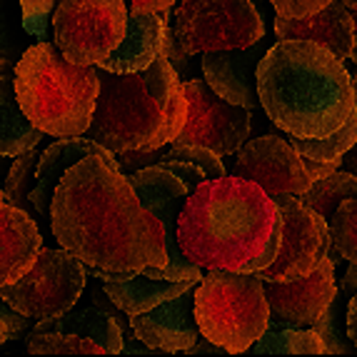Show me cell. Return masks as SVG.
Instances as JSON below:
<instances>
[{"label":"cell","instance_id":"obj_1","mask_svg":"<svg viewBox=\"0 0 357 357\" xmlns=\"http://www.w3.org/2000/svg\"><path fill=\"white\" fill-rule=\"evenodd\" d=\"M60 248L105 273H143L167 265L165 227L140 203L120 162L88 155L66 170L50 203Z\"/></svg>","mask_w":357,"mask_h":357},{"label":"cell","instance_id":"obj_2","mask_svg":"<svg viewBox=\"0 0 357 357\" xmlns=\"http://www.w3.org/2000/svg\"><path fill=\"white\" fill-rule=\"evenodd\" d=\"M275 200L243 175L203 180L178 215V243L203 270L260 273L280 250Z\"/></svg>","mask_w":357,"mask_h":357},{"label":"cell","instance_id":"obj_3","mask_svg":"<svg viewBox=\"0 0 357 357\" xmlns=\"http://www.w3.org/2000/svg\"><path fill=\"white\" fill-rule=\"evenodd\" d=\"M260 107L295 137H325L357 113L345 60L315 40H278L257 66Z\"/></svg>","mask_w":357,"mask_h":357},{"label":"cell","instance_id":"obj_4","mask_svg":"<svg viewBox=\"0 0 357 357\" xmlns=\"http://www.w3.org/2000/svg\"><path fill=\"white\" fill-rule=\"evenodd\" d=\"M98 77L100 93L85 135L115 155L153 153L178 140L188 120V98L178 68L165 55L140 73L98 68Z\"/></svg>","mask_w":357,"mask_h":357},{"label":"cell","instance_id":"obj_5","mask_svg":"<svg viewBox=\"0 0 357 357\" xmlns=\"http://www.w3.org/2000/svg\"><path fill=\"white\" fill-rule=\"evenodd\" d=\"M15 96L45 135H85L93 123L100 77L96 66H75L55 43L28 45L13 68Z\"/></svg>","mask_w":357,"mask_h":357},{"label":"cell","instance_id":"obj_6","mask_svg":"<svg viewBox=\"0 0 357 357\" xmlns=\"http://www.w3.org/2000/svg\"><path fill=\"white\" fill-rule=\"evenodd\" d=\"M265 282L255 273L208 270L195 287L200 335L230 355L248 352L270 325Z\"/></svg>","mask_w":357,"mask_h":357},{"label":"cell","instance_id":"obj_7","mask_svg":"<svg viewBox=\"0 0 357 357\" xmlns=\"http://www.w3.org/2000/svg\"><path fill=\"white\" fill-rule=\"evenodd\" d=\"M173 33L185 55L250 48L265 38L252 0H180Z\"/></svg>","mask_w":357,"mask_h":357},{"label":"cell","instance_id":"obj_8","mask_svg":"<svg viewBox=\"0 0 357 357\" xmlns=\"http://www.w3.org/2000/svg\"><path fill=\"white\" fill-rule=\"evenodd\" d=\"M88 265L66 248H45L33 268L13 285L0 287V300L30 320H48L75 307L83 298Z\"/></svg>","mask_w":357,"mask_h":357},{"label":"cell","instance_id":"obj_9","mask_svg":"<svg viewBox=\"0 0 357 357\" xmlns=\"http://www.w3.org/2000/svg\"><path fill=\"white\" fill-rule=\"evenodd\" d=\"M128 15L126 0H58L53 43L75 66H98L126 38Z\"/></svg>","mask_w":357,"mask_h":357},{"label":"cell","instance_id":"obj_10","mask_svg":"<svg viewBox=\"0 0 357 357\" xmlns=\"http://www.w3.org/2000/svg\"><path fill=\"white\" fill-rule=\"evenodd\" d=\"M128 180L135 188L140 203L162 222L165 227V248H167V265L162 268L143 270L150 278L158 280H203V268L195 265L185 255L178 243V215L183 210L185 200L190 197V188L183 183L175 173H170L165 165L153 162V165L137 167L128 173Z\"/></svg>","mask_w":357,"mask_h":357},{"label":"cell","instance_id":"obj_11","mask_svg":"<svg viewBox=\"0 0 357 357\" xmlns=\"http://www.w3.org/2000/svg\"><path fill=\"white\" fill-rule=\"evenodd\" d=\"M282 218L280 250L268 268L255 273L260 280H300L320 265L330 252V222L300 200V195L273 197Z\"/></svg>","mask_w":357,"mask_h":357},{"label":"cell","instance_id":"obj_12","mask_svg":"<svg viewBox=\"0 0 357 357\" xmlns=\"http://www.w3.org/2000/svg\"><path fill=\"white\" fill-rule=\"evenodd\" d=\"M183 88L188 98V120L178 140L205 145L220 158L238 153L250 135V110L218 96L205 77L185 80Z\"/></svg>","mask_w":357,"mask_h":357},{"label":"cell","instance_id":"obj_13","mask_svg":"<svg viewBox=\"0 0 357 357\" xmlns=\"http://www.w3.org/2000/svg\"><path fill=\"white\" fill-rule=\"evenodd\" d=\"M235 175L257 183L270 197L303 195L315 183L295 145L278 135L245 140L243 148L235 153Z\"/></svg>","mask_w":357,"mask_h":357},{"label":"cell","instance_id":"obj_14","mask_svg":"<svg viewBox=\"0 0 357 357\" xmlns=\"http://www.w3.org/2000/svg\"><path fill=\"white\" fill-rule=\"evenodd\" d=\"M335 265L333 257L317 265L315 270L300 280L290 282H265V298L270 303V315L275 320H285L300 328H312L322 320V315L337 303L340 287L335 282Z\"/></svg>","mask_w":357,"mask_h":357},{"label":"cell","instance_id":"obj_15","mask_svg":"<svg viewBox=\"0 0 357 357\" xmlns=\"http://www.w3.org/2000/svg\"><path fill=\"white\" fill-rule=\"evenodd\" d=\"M195 285L165 303L130 315V330L145 347L160 352H188L197 340L200 328L195 320Z\"/></svg>","mask_w":357,"mask_h":357},{"label":"cell","instance_id":"obj_16","mask_svg":"<svg viewBox=\"0 0 357 357\" xmlns=\"http://www.w3.org/2000/svg\"><path fill=\"white\" fill-rule=\"evenodd\" d=\"M265 53L268 48L262 45V40L250 48L210 50L203 53V75L218 96L252 110V107H260L257 66Z\"/></svg>","mask_w":357,"mask_h":357},{"label":"cell","instance_id":"obj_17","mask_svg":"<svg viewBox=\"0 0 357 357\" xmlns=\"http://www.w3.org/2000/svg\"><path fill=\"white\" fill-rule=\"evenodd\" d=\"M88 155H100V158L118 162L113 150H107L105 145H100L98 140H93L88 135L58 137L53 145H48L40 153L36 165V185L30 190V203L36 208L38 222H50V203H53V192L58 188L60 178L66 175L68 167L75 165L83 158H88Z\"/></svg>","mask_w":357,"mask_h":357},{"label":"cell","instance_id":"obj_18","mask_svg":"<svg viewBox=\"0 0 357 357\" xmlns=\"http://www.w3.org/2000/svg\"><path fill=\"white\" fill-rule=\"evenodd\" d=\"M275 36L278 40H315L330 48L340 60L355 58L357 50V23L350 8L340 0H333L328 8L310 18H275Z\"/></svg>","mask_w":357,"mask_h":357},{"label":"cell","instance_id":"obj_19","mask_svg":"<svg viewBox=\"0 0 357 357\" xmlns=\"http://www.w3.org/2000/svg\"><path fill=\"white\" fill-rule=\"evenodd\" d=\"M40 250V222L28 210L0 200V287L20 280Z\"/></svg>","mask_w":357,"mask_h":357},{"label":"cell","instance_id":"obj_20","mask_svg":"<svg viewBox=\"0 0 357 357\" xmlns=\"http://www.w3.org/2000/svg\"><path fill=\"white\" fill-rule=\"evenodd\" d=\"M167 13L170 8L162 13L130 10L126 38L105 60L98 63V68L110 73H140L153 66L162 55V45H165Z\"/></svg>","mask_w":357,"mask_h":357},{"label":"cell","instance_id":"obj_21","mask_svg":"<svg viewBox=\"0 0 357 357\" xmlns=\"http://www.w3.org/2000/svg\"><path fill=\"white\" fill-rule=\"evenodd\" d=\"M88 273L102 282V292L107 295V300L128 317L140 315L145 310L165 303V300L185 292L190 285H195V280H158L145 273L120 275L98 268H88Z\"/></svg>","mask_w":357,"mask_h":357},{"label":"cell","instance_id":"obj_22","mask_svg":"<svg viewBox=\"0 0 357 357\" xmlns=\"http://www.w3.org/2000/svg\"><path fill=\"white\" fill-rule=\"evenodd\" d=\"M45 330H60V333L96 340L105 350V355H118L126 350V337H123V325H120L118 315L107 307H98V305L70 307L63 315L38 320L33 333H45Z\"/></svg>","mask_w":357,"mask_h":357},{"label":"cell","instance_id":"obj_23","mask_svg":"<svg viewBox=\"0 0 357 357\" xmlns=\"http://www.w3.org/2000/svg\"><path fill=\"white\" fill-rule=\"evenodd\" d=\"M45 132L33 126L15 96V77L10 73L0 75V155L15 158L38 148Z\"/></svg>","mask_w":357,"mask_h":357},{"label":"cell","instance_id":"obj_24","mask_svg":"<svg viewBox=\"0 0 357 357\" xmlns=\"http://www.w3.org/2000/svg\"><path fill=\"white\" fill-rule=\"evenodd\" d=\"M255 355H325L328 345L322 340L320 330L292 325V322H270L268 330L255 340L250 347Z\"/></svg>","mask_w":357,"mask_h":357},{"label":"cell","instance_id":"obj_25","mask_svg":"<svg viewBox=\"0 0 357 357\" xmlns=\"http://www.w3.org/2000/svg\"><path fill=\"white\" fill-rule=\"evenodd\" d=\"M350 197H357V175L350 173V170H335L328 178L315 180L310 185V190L300 195V200L330 222L335 210Z\"/></svg>","mask_w":357,"mask_h":357},{"label":"cell","instance_id":"obj_26","mask_svg":"<svg viewBox=\"0 0 357 357\" xmlns=\"http://www.w3.org/2000/svg\"><path fill=\"white\" fill-rule=\"evenodd\" d=\"M290 143L295 145L303 158H312V160H337L342 162V155L357 145V113L342 123L335 132L325 137H295L290 135Z\"/></svg>","mask_w":357,"mask_h":357},{"label":"cell","instance_id":"obj_27","mask_svg":"<svg viewBox=\"0 0 357 357\" xmlns=\"http://www.w3.org/2000/svg\"><path fill=\"white\" fill-rule=\"evenodd\" d=\"M38 158H40V150L38 148L28 150V153H23V155H15V158H13V165L8 167V178L3 180V192H6L8 203L28 210L33 218H36V208L30 203V190H33V185H36Z\"/></svg>","mask_w":357,"mask_h":357},{"label":"cell","instance_id":"obj_28","mask_svg":"<svg viewBox=\"0 0 357 357\" xmlns=\"http://www.w3.org/2000/svg\"><path fill=\"white\" fill-rule=\"evenodd\" d=\"M25 350L30 355H105V350L96 340L60 333V330L33 333L25 342Z\"/></svg>","mask_w":357,"mask_h":357},{"label":"cell","instance_id":"obj_29","mask_svg":"<svg viewBox=\"0 0 357 357\" xmlns=\"http://www.w3.org/2000/svg\"><path fill=\"white\" fill-rule=\"evenodd\" d=\"M330 238L342 260L357 262V197H350L335 210L330 220Z\"/></svg>","mask_w":357,"mask_h":357},{"label":"cell","instance_id":"obj_30","mask_svg":"<svg viewBox=\"0 0 357 357\" xmlns=\"http://www.w3.org/2000/svg\"><path fill=\"white\" fill-rule=\"evenodd\" d=\"M160 160H185L192 162V165H200L208 173V178H220V175H227V167L222 162V158L218 153H213L205 145H195V143H183V140H173L170 145L160 150Z\"/></svg>","mask_w":357,"mask_h":357},{"label":"cell","instance_id":"obj_31","mask_svg":"<svg viewBox=\"0 0 357 357\" xmlns=\"http://www.w3.org/2000/svg\"><path fill=\"white\" fill-rule=\"evenodd\" d=\"M55 6L58 0H20V25L36 43L50 38Z\"/></svg>","mask_w":357,"mask_h":357},{"label":"cell","instance_id":"obj_32","mask_svg":"<svg viewBox=\"0 0 357 357\" xmlns=\"http://www.w3.org/2000/svg\"><path fill=\"white\" fill-rule=\"evenodd\" d=\"M25 38H30V36L25 33L23 25L18 28L10 13L0 8V58H6L8 63L15 66L20 60V55L28 50Z\"/></svg>","mask_w":357,"mask_h":357},{"label":"cell","instance_id":"obj_33","mask_svg":"<svg viewBox=\"0 0 357 357\" xmlns=\"http://www.w3.org/2000/svg\"><path fill=\"white\" fill-rule=\"evenodd\" d=\"M270 3H273L275 13H278L280 18L298 20V18H310V15L320 13L322 8H328L333 0H270Z\"/></svg>","mask_w":357,"mask_h":357},{"label":"cell","instance_id":"obj_34","mask_svg":"<svg viewBox=\"0 0 357 357\" xmlns=\"http://www.w3.org/2000/svg\"><path fill=\"white\" fill-rule=\"evenodd\" d=\"M160 165H165L170 173H175L180 180H183L190 190H195L197 185L203 183V180H210L208 173H205L200 165H192V162H185V160H160Z\"/></svg>","mask_w":357,"mask_h":357},{"label":"cell","instance_id":"obj_35","mask_svg":"<svg viewBox=\"0 0 357 357\" xmlns=\"http://www.w3.org/2000/svg\"><path fill=\"white\" fill-rule=\"evenodd\" d=\"M0 317H3V322H6V328H8V342H10V340H18L20 335L25 333L28 320H30V317H25L23 312L10 307L6 300H0Z\"/></svg>","mask_w":357,"mask_h":357},{"label":"cell","instance_id":"obj_36","mask_svg":"<svg viewBox=\"0 0 357 357\" xmlns=\"http://www.w3.org/2000/svg\"><path fill=\"white\" fill-rule=\"evenodd\" d=\"M303 160H305V167H307V173L312 175V180L328 178V175H333L335 170H340V165H342V162H337V160L325 162V160H312V158H303Z\"/></svg>","mask_w":357,"mask_h":357},{"label":"cell","instance_id":"obj_37","mask_svg":"<svg viewBox=\"0 0 357 357\" xmlns=\"http://www.w3.org/2000/svg\"><path fill=\"white\" fill-rule=\"evenodd\" d=\"M345 330L350 342L357 350V292H352L350 300H347V312H345Z\"/></svg>","mask_w":357,"mask_h":357},{"label":"cell","instance_id":"obj_38","mask_svg":"<svg viewBox=\"0 0 357 357\" xmlns=\"http://www.w3.org/2000/svg\"><path fill=\"white\" fill-rule=\"evenodd\" d=\"M130 10H150V13H162L167 8L175 6V0H130Z\"/></svg>","mask_w":357,"mask_h":357},{"label":"cell","instance_id":"obj_39","mask_svg":"<svg viewBox=\"0 0 357 357\" xmlns=\"http://www.w3.org/2000/svg\"><path fill=\"white\" fill-rule=\"evenodd\" d=\"M340 290L347 292V295L357 292V262H350V268H347L345 278H342V282H340Z\"/></svg>","mask_w":357,"mask_h":357},{"label":"cell","instance_id":"obj_40","mask_svg":"<svg viewBox=\"0 0 357 357\" xmlns=\"http://www.w3.org/2000/svg\"><path fill=\"white\" fill-rule=\"evenodd\" d=\"M340 167H345V170H350V173L357 175V145L342 155V165H340Z\"/></svg>","mask_w":357,"mask_h":357},{"label":"cell","instance_id":"obj_41","mask_svg":"<svg viewBox=\"0 0 357 357\" xmlns=\"http://www.w3.org/2000/svg\"><path fill=\"white\" fill-rule=\"evenodd\" d=\"M8 342V328L6 322H3V317H0V345H6Z\"/></svg>","mask_w":357,"mask_h":357},{"label":"cell","instance_id":"obj_42","mask_svg":"<svg viewBox=\"0 0 357 357\" xmlns=\"http://www.w3.org/2000/svg\"><path fill=\"white\" fill-rule=\"evenodd\" d=\"M13 68H15V66H13V63H8L6 58H0V75H3V73H10Z\"/></svg>","mask_w":357,"mask_h":357},{"label":"cell","instance_id":"obj_43","mask_svg":"<svg viewBox=\"0 0 357 357\" xmlns=\"http://www.w3.org/2000/svg\"><path fill=\"white\" fill-rule=\"evenodd\" d=\"M340 3H342L345 8H352V10H355V15H357V0H340Z\"/></svg>","mask_w":357,"mask_h":357},{"label":"cell","instance_id":"obj_44","mask_svg":"<svg viewBox=\"0 0 357 357\" xmlns=\"http://www.w3.org/2000/svg\"><path fill=\"white\" fill-rule=\"evenodd\" d=\"M352 88H355V100H357V73H355V80H352Z\"/></svg>","mask_w":357,"mask_h":357},{"label":"cell","instance_id":"obj_45","mask_svg":"<svg viewBox=\"0 0 357 357\" xmlns=\"http://www.w3.org/2000/svg\"><path fill=\"white\" fill-rule=\"evenodd\" d=\"M0 200H6V192H3V183H0Z\"/></svg>","mask_w":357,"mask_h":357}]
</instances>
